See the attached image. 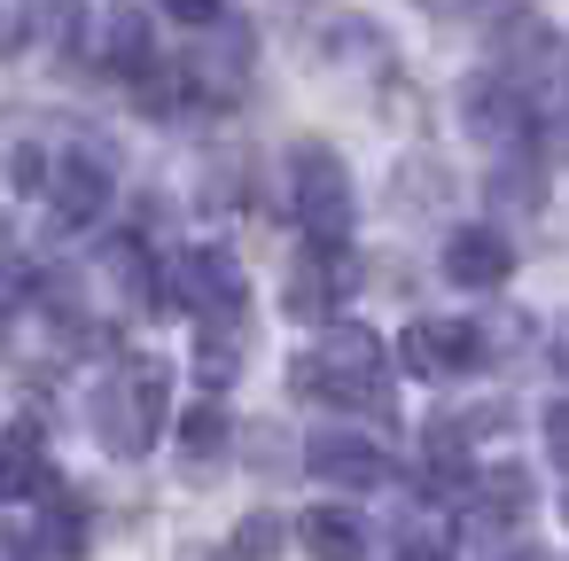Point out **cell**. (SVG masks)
<instances>
[{"label": "cell", "instance_id": "cell-1", "mask_svg": "<svg viewBox=\"0 0 569 561\" xmlns=\"http://www.w3.org/2000/svg\"><path fill=\"white\" fill-rule=\"evenodd\" d=\"M297 398H320V405H343V413H375L390 398V367H382V335L359 328V320H336L320 328V343L297 359Z\"/></svg>", "mask_w": 569, "mask_h": 561}, {"label": "cell", "instance_id": "cell-2", "mask_svg": "<svg viewBox=\"0 0 569 561\" xmlns=\"http://www.w3.org/2000/svg\"><path fill=\"white\" fill-rule=\"evenodd\" d=\"M164 413H172V382H164L157 359H141V367H126V374H110V382L94 390V437H102L118 460H141V452L164 437Z\"/></svg>", "mask_w": 569, "mask_h": 561}, {"label": "cell", "instance_id": "cell-3", "mask_svg": "<svg viewBox=\"0 0 569 561\" xmlns=\"http://www.w3.org/2000/svg\"><path fill=\"white\" fill-rule=\"evenodd\" d=\"M289 180H297V219H305V234H312V242H343V234H351V172L336 164V149L305 141V149L289 157Z\"/></svg>", "mask_w": 569, "mask_h": 561}, {"label": "cell", "instance_id": "cell-4", "mask_svg": "<svg viewBox=\"0 0 569 561\" xmlns=\"http://www.w3.org/2000/svg\"><path fill=\"white\" fill-rule=\"evenodd\" d=\"M164 289L196 312V320H242L250 312V289H242V266L227 258V250H180V266L164 273Z\"/></svg>", "mask_w": 569, "mask_h": 561}, {"label": "cell", "instance_id": "cell-5", "mask_svg": "<svg viewBox=\"0 0 569 561\" xmlns=\"http://www.w3.org/2000/svg\"><path fill=\"white\" fill-rule=\"evenodd\" d=\"M398 359H406V374H421V382L468 374V367H476V328H460V320H413V328L398 335Z\"/></svg>", "mask_w": 569, "mask_h": 561}, {"label": "cell", "instance_id": "cell-6", "mask_svg": "<svg viewBox=\"0 0 569 561\" xmlns=\"http://www.w3.org/2000/svg\"><path fill=\"white\" fill-rule=\"evenodd\" d=\"M507 266H515V250H507L499 227H460V234L445 242V273H452L460 289H499Z\"/></svg>", "mask_w": 569, "mask_h": 561}, {"label": "cell", "instance_id": "cell-7", "mask_svg": "<svg viewBox=\"0 0 569 561\" xmlns=\"http://www.w3.org/2000/svg\"><path fill=\"white\" fill-rule=\"evenodd\" d=\"M110 211V172L94 157H63L56 164V227H94Z\"/></svg>", "mask_w": 569, "mask_h": 561}, {"label": "cell", "instance_id": "cell-8", "mask_svg": "<svg viewBox=\"0 0 569 561\" xmlns=\"http://www.w3.org/2000/svg\"><path fill=\"white\" fill-rule=\"evenodd\" d=\"M460 110H468V133L476 141H515L522 133V102L507 79H468L460 87Z\"/></svg>", "mask_w": 569, "mask_h": 561}, {"label": "cell", "instance_id": "cell-9", "mask_svg": "<svg viewBox=\"0 0 569 561\" xmlns=\"http://www.w3.org/2000/svg\"><path fill=\"white\" fill-rule=\"evenodd\" d=\"M305 553L312 561H359L367 553V522H351L343 507H312L305 514Z\"/></svg>", "mask_w": 569, "mask_h": 561}, {"label": "cell", "instance_id": "cell-10", "mask_svg": "<svg viewBox=\"0 0 569 561\" xmlns=\"http://www.w3.org/2000/svg\"><path fill=\"white\" fill-rule=\"evenodd\" d=\"M149 32H141V17L133 9H118L110 24H102V71H118V79H149Z\"/></svg>", "mask_w": 569, "mask_h": 561}, {"label": "cell", "instance_id": "cell-11", "mask_svg": "<svg viewBox=\"0 0 569 561\" xmlns=\"http://www.w3.org/2000/svg\"><path fill=\"white\" fill-rule=\"evenodd\" d=\"M328 250H336V242L305 250V266L289 273V312H297V320H328V312H336V273H328Z\"/></svg>", "mask_w": 569, "mask_h": 561}, {"label": "cell", "instance_id": "cell-12", "mask_svg": "<svg viewBox=\"0 0 569 561\" xmlns=\"http://www.w3.org/2000/svg\"><path fill=\"white\" fill-rule=\"evenodd\" d=\"M110 281L126 289V304H133V312H157V266H149V250H141V242H110Z\"/></svg>", "mask_w": 569, "mask_h": 561}, {"label": "cell", "instance_id": "cell-13", "mask_svg": "<svg viewBox=\"0 0 569 561\" xmlns=\"http://www.w3.org/2000/svg\"><path fill=\"white\" fill-rule=\"evenodd\" d=\"M312 468H320L328 483H382V475H390L375 444H320V452H312Z\"/></svg>", "mask_w": 569, "mask_h": 561}, {"label": "cell", "instance_id": "cell-14", "mask_svg": "<svg viewBox=\"0 0 569 561\" xmlns=\"http://www.w3.org/2000/svg\"><path fill=\"white\" fill-rule=\"evenodd\" d=\"M48 475H40V437L32 421H9V499H32Z\"/></svg>", "mask_w": 569, "mask_h": 561}, {"label": "cell", "instance_id": "cell-15", "mask_svg": "<svg viewBox=\"0 0 569 561\" xmlns=\"http://www.w3.org/2000/svg\"><path fill=\"white\" fill-rule=\"evenodd\" d=\"M273 553H281V522H273V514H250V522H242L219 553H203V561H273Z\"/></svg>", "mask_w": 569, "mask_h": 561}, {"label": "cell", "instance_id": "cell-16", "mask_svg": "<svg viewBox=\"0 0 569 561\" xmlns=\"http://www.w3.org/2000/svg\"><path fill=\"white\" fill-rule=\"evenodd\" d=\"M180 444H188L196 460H211V452L227 444V413H219V405H196V413L180 421Z\"/></svg>", "mask_w": 569, "mask_h": 561}, {"label": "cell", "instance_id": "cell-17", "mask_svg": "<svg viewBox=\"0 0 569 561\" xmlns=\"http://www.w3.org/2000/svg\"><path fill=\"white\" fill-rule=\"evenodd\" d=\"M234 359H242V351H234L227 335H203V343H196V374H203L211 390H227V382H234Z\"/></svg>", "mask_w": 569, "mask_h": 561}, {"label": "cell", "instance_id": "cell-18", "mask_svg": "<svg viewBox=\"0 0 569 561\" xmlns=\"http://www.w3.org/2000/svg\"><path fill=\"white\" fill-rule=\"evenodd\" d=\"M164 17H180V24H219V0H157Z\"/></svg>", "mask_w": 569, "mask_h": 561}, {"label": "cell", "instance_id": "cell-19", "mask_svg": "<svg viewBox=\"0 0 569 561\" xmlns=\"http://www.w3.org/2000/svg\"><path fill=\"white\" fill-rule=\"evenodd\" d=\"M546 444H553V460L569 468V398H561V405L546 413Z\"/></svg>", "mask_w": 569, "mask_h": 561}, {"label": "cell", "instance_id": "cell-20", "mask_svg": "<svg viewBox=\"0 0 569 561\" xmlns=\"http://www.w3.org/2000/svg\"><path fill=\"white\" fill-rule=\"evenodd\" d=\"M32 180H40V157H32V149H17V196H32Z\"/></svg>", "mask_w": 569, "mask_h": 561}, {"label": "cell", "instance_id": "cell-21", "mask_svg": "<svg viewBox=\"0 0 569 561\" xmlns=\"http://www.w3.org/2000/svg\"><path fill=\"white\" fill-rule=\"evenodd\" d=\"M398 561H452V553H445V545H406Z\"/></svg>", "mask_w": 569, "mask_h": 561}]
</instances>
